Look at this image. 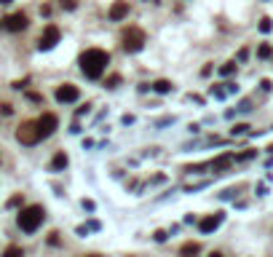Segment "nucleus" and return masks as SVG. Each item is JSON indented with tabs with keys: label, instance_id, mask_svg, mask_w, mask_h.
I'll return each mask as SVG.
<instances>
[{
	"label": "nucleus",
	"instance_id": "1",
	"mask_svg": "<svg viewBox=\"0 0 273 257\" xmlns=\"http://www.w3.org/2000/svg\"><path fill=\"white\" fill-rule=\"evenodd\" d=\"M107 64H110V54L102 51V49H86L81 54V72L86 75L89 81L102 78V72L107 70Z\"/></svg>",
	"mask_w": 273,
	"mask_h": 257
},
{
	"label": "nucleus",
	"instance_id": "2",
	"mask_svg": "<svg viewBox=\"0 0 273 257\" xmlns=\"http://www.w3.org/2000/svg\"><path fill=\"white\" fill-rule=\"evenodd\" d=\"M43 220H46V209L41 204L22 206L16 214V225H19V231H24V233H35L37 228L43 225Z\"/></svg>",
	"mask_w": 273,
	"mask_h": 257
},
{
	"label": "nucleus",
	"instance_id": "3",
	"mask_svg": "<svg viewBox=\"0 0 273 257\" xmlns=\"http://www.w3.org/2000/svg\"><path fill=\"white\" fill-rule=\"evenodd\" d=\"M16 139L22 142V145H27V148H32V145H37L43 137H41V129H37V121H24L22 126L16 129Z\"/></svg>",
	"mask_w": 273,
	"mask_h": 257
},
{
	"label": "nucleus",
	"instance_id": "4",
	"mask_svg": "<svg viewBox=\"0 0 273 257\" xmlns=\"http://www.w3.org/2000/svg\"><path fill=\"white\" fill-rule=\"evenodd\" d=\"M142 46H145V32L139 27H129L124 32V49L129 54H137V51H142Z\"/></svg>",
	"mask_w": 273,
	"mask_h": 257
},
{
	"label": "nucleus",
	"instance_id": "5",
	"mask_svg": "<svg viewBox=\"0 0 273 257\" xmlns=\"http://www.w3.org/2000/svg\"><path fill=\"white\" fill-rule=\"evenodd\" d=\"M59 38H62L59 27H56V24H46V30L41 32V41H37V49H41V51H51L54 46L59 43Z\"/></svg>",
	"mask_w": 273,
	"mask_h": 257
},
{
	"label": "nucleus",
	"instance_id": "6",
	"mask_svg": "<svg viewBox=\"0 0 273 257\" xmlns=\"http://www.w3.org/2000/svg\"><path fill=\"white\" fill-rule=\"evenodd\" d=\"M56 102L59 104H70V102H78L81 99V89L78 86H72V83H64V86H59V89H56Z\"/></svg>",
	"mask_w": 273,
	"mask_h": 257
},
{
	"label": "nucleus",
	"instance_id": "7",
	"mask_svg": "<svg viewBox=\"0 0 273 257\" xmlns=\"http://www.w3.org/2000/svg\"><path fill=\"white\" fill-rule=\"evenodd\" d=\"M37 129H41V137H51L56 129H59V118L54 116V113H43L41 118H37Z\"/></svg>",
	"mask_w": 273,
	"mask_h": 257
},
{
	"label": "nucleus",
	"instance_id": "8",
	"mask_svg": "<svg viewBox=\"0 0 273 257\" xmlns=\"http://www.w3.org/2000/svg\"><path fill=\"white\" fill-rule=\"evenodd\" d=\"M27 24H30V19H27V14H22V11H16L8 19H3V27L8 32H22V30H27Z\"/></svg>",
	"mask_w": 273,
	"mask_h": 257
},
{
	"label": "nucleus",
	"instance_id": "9",
	"mask_svg": "<svg viewBox=\"0 0 273 257\" xmlns=\"http://www.w3.org/2000/svg\"><path fill=\"white\" fill-rule=\"evenodd\" d=\"M222 220H225V214H222V212L206 214L204 220H199V231H201V233H214V231H217V228L222 225Z\"/></svg>",
	"mask_w": 273,
	"mask_h": 257
},
{
	"label": "nucleus",
	"instance_id": "10",
	"mask_svg": "<svg viewBox=\"0 0 273 257\" xmlns=\"http://www.w3.org/2000/svg\"><path fill=\"white\" fill-rule=\"evenodd\" d=\"M107 16H110V22H124L129 16V0H115V3L110 6Z\"/></svg>",
	"mask_w": 273,
	"mask_h": 257
},
{
	"label": "nucleus",
	"instance_id": "11",
	"mask_svg": "<svg viewBox=\"0 0 273 257\" xmlns=\"http://www.w3.org/2000/svg\"><path fill=\"white\" fill-rule=\"evenodd\" d=\"M230 164H236V156H233V153H222V156H217L214 161H209V169L212 171H225Z\"/></svg>",
	"mask_w": 273,
	"mask_h": 257
},
{
	"label": "nucleus",
	"instance_id": "12",
	"mask_svg": "<svg viewBox=\"0 0 273 257\" xmlns=\"http://www.w3.org/2000/svg\"><path fill=\"white\" fill-rule=\"evenodd\" d=\"M233 91H239V86L236 83H222V86H212V97H217V99H225L228 94Z\"/></svg>",
	"mask_w": 273,
	"mask_h": 257
},
{
	"label": "nucleus",
	"instance_id": "13",
	"mask_svg": "<svg viewBox=\"0 0 273 257\" xmlns=\"http://www.w3.org/2000/svg\"><path fill=\"white\" fill-rule=\"evenodd\" d=\"M67 164H70V158H67V153L64 150H59L54 158H51V171H62V169H67Z\"/></svg>",
	"mask_w": 273,
	"mask_h": 257
},
{
	"label": "nucleus",
	"instance_id": "14",
	"mask_svg": "<svg viewBox=\"0 0 273 257\" xmlns=\"http://www.w3.org/2000/svg\"><path fill=\"white\" fill-rule=\"evenodd\" d=\"M199 252H201V244H196V241H187V244H182L180 257H199Z\"/></svg>",
	"mask_w": 273,
	"mask_h": 257
},
{
	"label": "nucleus",
	"instance_id": "15",
	"mask_svg": "<svg viewBox=\"0 0 273 257\" xmlns=\"http://www.w3.org/2000/svg\"><path fill=\"white\" fill-rule=\"evenodd\" d=\"M150 89H153L155 94H169V91L174 89V86H172V81H164V78H161V81H155L153 86H150Z\"/></svg>",
	"mask_w": 273,
	"mask_h": 257
},
{
	"label": "nucleus",
	"instance_id": "16",
	"mask_svg": "<svg viewBox=\"0 0 273 257\" xmlns=\"http://www.w3.org/2000/svg\"><path fill=\"white\" fill-rule=\"evenodd\" d=\"M0 257H24V249H22V246H16V244H11V246H6V252Z\"/></svg>",
	"mask_w": 273,
	"mask_h": 257
},
{
	"label": "nucleus",
	"instance_id": "17",
	"mask_svg": "<svg viewBox=\"0 0 273 257\" xmlns=\"http://www.w3.org/2000/svg\"><path fill=\"white\" fill-rule=\"evenodd\" d=\"M233 72H236V62H225L222 67H220V75H222V78H230Z\"/></svg>",
	"mask_w": 273,
	"mask_h": 257
},
{
	"label": "nucleus",
	"instance_id": "18",
	"mask_svg": "<svg viewBox=\"0 0 273 257\" xmlns=\"http://www.w3.org/2000/svg\"><path fill=\"white\" fill-rule=\"evenodd\" d=\"M257 56H260V59H270V56H273V49H270L268 43H262L260 49H257Z\"/></svg>",
	"mask_w": 273,
	"mask_h": 257
},
{
	"label": "nucleus",
	"instance_id": "19",
	"mask_svg": "<svg viewBox=\"0 0 273 257\" xmlns=\"http://www.w3.org/2000/svg\"><path fill=\"white\" fill-rule=\"evenodd\" d=\"M273 30V22L265 16V19H260V32H270Z\"/></svg>",
	"mask_w": 273,
	"mask_h": 257
},
{
	"label": "nucleus",
	"instance_id": "20",
	"mask_svg": "<svg viewBox=\"0 0 273 257\" xmlns=\"http://www.w3.org/2000/svg\"><path fill=\"white\" fill-rule=\"evenodd\" d=\"M22 204H24L22 193H16V196H11V198H8V206H22Z\"/></svg>",
	"mask_w": 273,
	"mask_h": 257
},
{
	"label": "nucleus",
	"instance_id": "21",
	"mask_svg": "<svg viewBox=\"0 0 273 257\" xmlns=\"http://www.w3.org/2000/svg\"><path fill=\"white\" fill-rule=\"evenodd\" d=\"M118 83H121V75H110V78L105 81V86H107V89H115Z\"/></svg>",
	"mask_w": 273,
	"mask_h": 257
},
{
	"label": "nucleus",
	"instance_id": "22",
	"mask_svg": "<svg viewBox=\"0 0 273 257\" xmlns=\"http://www.w3.org/2000/svg\"><path fill=\"white\" fill-rule=\"evenodd\" d=\"M59 6L67 8V11H75V6H78V3H75V0H59Z\"/></svg>",
	"mask_w": 273,
	"mask_h": 257
},
{
	"label": "nucleus",
	"instance_id": "23",
	"mask_svg": "<svg viewBox=\"0 0 273 257\" xmlns=\"http://www.w3.org/2000/svg\"><path fill=\"white\" fill-rule=\"evenodd\" d=\"M249 126H247V123H239V126L236 129H233V137H236V134H244V131H247Z\"/></svg>",
	"mask_w": 273,
	"mask_h": 257
},
{
	"label": "nucleus",
	"instance_id": "24",
	"mask_svg": "<svg viewBox=\"0 0 273 257\" xmlns=\"http://www.w3.org/2000/svg\"><path fill=\"white\" fill-rule=\"evenodd\" d=\"M153 239H155V241H166V231H155Z\"/></svg>",
	"mask_w": 273,
	"mask_h": 257
},
{
	"label": "nucleus",
	"instance_id": "25",
	"mask_svg": "<svg viewBox=\"0 0 273 257\" xmlns=\"http://www.w3.org/2000/svg\"><path fill=\"white\" fill-rule=\"evenodd\" d=\"M49 244H51V246H56V244H59V233H56V231L49 236Z\"/></svg>",
	"mask_w": 273,
	"mask_h": 257
},
{
	"label": "nucleus",
	"instance_id": "26",
	"mask_svg": "<svg viewBox=\"0 0 273 257\" xmlns=\"http://www.w3.org/2000/svg\"><path fill=\"white\" fill-rule=\"evenodd\" d=\"M27 97H30L32 102H43V97H41V94H35V91H30V94H27Z\"/></svg>",
	"mask_w": 273,
	"mask_h": 257
},
{
	"label": "nucleus",
	"instance_id": "27",
	"mask_svg": "<svg viewBox=\"0 0 273 257\" xmlns=\"http://www.w3.org/2000/svg\"><path fill=\"white\" fill-rule=\"evenodd\" d=\"M247 56H249V51H247V49H241V51H239V62H244Z\"/></svg>",
	"mask_w": 273,
	"mask_h": 257
},
{
	"label": "nucleus",
	"instance_id": "28",
	"mask_svg": "<svg viewBox=\"0 0 273 257\" xmlns=\"http://www.w3.org/2000/svg\"><path fill=\"white\" fill-rule=\"evenodd\" d=\"M83 209H89V212H94V201H86V198H83Z\"/></svg>",
	"mask_w": 273,
	"mask_h": 257
},
{
	"label": "nucleus",
	"instance_id": "29",
	"mask_svg": "<svg viewBox=\"0 0 273 257\" xmlns=\"http://www.w3.org/2000/svg\"><path fill=\"white\" fill-rule=\"evenodd\" d=\"M209 257H225V254H222V252H212Z\"/></svg>",
	"mask_w": 273,
	"mask_h": 257
},
{
	"label": "nucleus",
	"instance_id": "30",
	"mask_svg": "<svg viewBox=\"0 0 273 257\" xmlns=\"http://www.w3.org/2000/svg\"><path fill=\"white\" fill-rule=\"evenodd\" d=\"M8 3H14V0H0V6H8Z\"/></svg>",
	"mask_w": 273,
	"mask_h": 257
},
{
	"label": "nucleus",
	"instance_id": "31",
	"mask_svg": "<svg viewBox=\"0 0 273 257\" xmlns=\"http://www.w3.org/2000/svg\"><path fill=\"white\" fill-rule=\"evenodd\" d=\"M268 150H273V145H270V148H268Z\"/></svg>",
	"mask_w": 273,
	"mask_h": 257
},
{
	"label": "nucleus",
	"instance_id": "32",
	"mask_svg": "<svg viewBox=\"0 0 273 257\" xmlns=\"http://www.w3.org/2000/svg\"><path fill=\"white\" fill-rule=\"evenodd\" d=\"M0 27H3V22H0Z\"/></svg>",
	"mask_w": 273,
	"mask_h": 257
}]
</instances>
